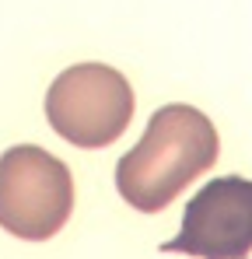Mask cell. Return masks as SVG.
<instances>
[{"label":"cell","instance_id":"6da1fadb","mask_svg":"<svg viewBox=\"0 0 252 259\" xmlns=\"http://www.w3.org/2000/svg\"><path fill=\"white\" fill-rule=\"evenodd\" d=\"M221 154L207 112L172 102L151 112L144 137L116 165V189L133 210L158 214Z\"/></svg>","mask_w":252,"mask_h":259},{"label":"cell","instance_id":"7a4b0ae2","mask_svg":"<svg viewBox=\"0 0 252 259\" xmlns=\"http://www.w3.org/2000/svg\"><path fill=\"white\" fill-rule=\"evenodd\" d=\"M74 210L70 168L35 144L0 154V228L25 242L53 238Z\"/></svg>","mask_w":252,"mask_h":259},{"label":"cell","instance_id":"3957f363","mask_svg":"<svg viewBox=\"0 0 252 259\" xmlns=\"http://www.w3.org/2000/svg\"><path fill=\"white\" fill-rule=\"evenodd\" d=\"M46 119L74 147H109L133 119V88L109 63L67 67L46 91Z\"/></svg>","mask_w":252,"mask_h":259},{"label":"cell","instance_id":"277c9868","mask_svg":"<svg viewBox=\"0 0 252 259\" xmlns=\"http://www.w3.org/2000/svg\"><path fill=\"white\" fill-rule=\"evenodd\" d=\"M161 252L200 259H245L252 252V179H210L196 196H189L179 235L161 242Z\"/></svg>","mask_w":252,"mask_h":259}]
</instances>
